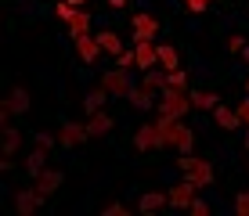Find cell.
Listing matches in <instances>:
<instances>
[{
	"label": "cell",
	"instance_id": "6da1fadb",
	"mask_svg": "<svg viewBox=\"0 0 249 216\" xmlns=\"http://www.w3.org/2000/svg\"><path fill=\"white\" fill-rule=\"evenodd\" d=\"M159 126V137H162V148H174L177 155H188L195 148V130L184 123V119H174V116H159L156 119Z\"/></svg>",
	"mask_w": 249,
	"mask_h": 216
},
{
	"label": "cell",
	"instance_id": "7a4b0ae2",
	"mask_svg": "<svg viewBox=\"0 0 249 216\" xmlns=\"http://www.w3.org/2000/svg\"><path fill=\"white\" fill-rule=\"evenodd\" d=\"M159 116H174V119H184L192 112V90H177V86H166L159 94Z\"/></svg>",
	"mask_w": 249,
	"mask_h": 216
},
{
	"label": "cell",
	"instance_id": "3957f363",
	"mask_svg": "<svg viewBox=\"0 0 249 216\" xmlns=\"http://www.w3.org/2000/svg\"><path fill=\"white\" fill-rule=\"evenodd\" d=\"M101 86H105L112 98H130V90H134V83H130V68H108V72H101Z\"/></svg>",
	"mask_w": 249,
	"mask_h": 216
},
{
	"label": "cell",
	"instance_id": "277c9868",
	"mask_svg": "<svg viewBox=\"0 0 249 216\" xmlns=\"http://www.w3.org/2000/svg\"><path fill=\"white\" fill-rule=\"evenodd\" d=\"M195 191H199V184H195L192 177H184V180H177L174 187H170V205L174 209H192V202H195Z\"/></svg>",
	"mask_w": 249,
	"mask_h": 216
},
{
	"label": "cell",
	"instance_id": "5b68a950",
	"mask_svg": "<svg viewBox=\"0 0 249 216\" xmlns=\"http://www.w3.org/2000/svg\"><path fill=\"white\" fill-rule=\"evenodd\" d=\"M22 112H29V90L15 86V90L7 94V101L0 105V119H4V123H11V116H22Z\"/></svg>",
	"mask_w": 249,
	"mask_h": 216
},
{
	"label": "cell",
	"instance_id": "8992f818",
	"mask_svg": "<svg viewBox=\"0 0 249 216\" xmlns=\"http://www.w3.org/2000/svg\"><path fill=\"white\" fill-rule=\"evenodd\" d=\"M44 198H47V195L40 191L36 184H33V187H22V191L15 195V209H18L22 216H33V213L40 209V205H44Z\"/></svg>",
	"mask_w": 249,
	"mask_h": 216
},
{
	"label": "cell",
	"instance_id": "52a82bcc",
	"mask_svg": "<svg viewBox=\"0 0 249 216\" xmlns=\"http://www.w3.org/2000/svg\"><path fill=\"white\" fill-rule=\"evenodd\" d=\"M134 50H137V68L141 72L159 65V43L156 40H134Z\"/></svg>",
	"mask_w": 249,
	"mask_h": 216
},
{
	"label": "cell",
	"instance_id": "ba28073f",
	"mask_svg": "<svg viewBox=\"0 0 249 216\" xmlns=\"http://www.w3.org/2000/svg\"><path fill=\"white\" fill-rule=\"evenodd\" d=\"M87 123H62V130H58V148H76V144L87 141Z\"/></svg>",
	"mask_w": 249,
	"mask_h": 216
},
{
	"label": "cell",
	"instance_id": "9c48e42d",
	"mask_svg": "<svg viewBox=\"0 0 249 216\" xmlns=\"http://www.w3.org/2000/svg\"><path fill=\"white\" fill-rule=\"evenodd\" d=\"M134 148H137V151H159V148H162L159 126H156V123H144V126L134 133Z\"/></svg>",
	"mask_w": 249,
	"mask_h": 216
},
{
	"label": "cell",
	"instance_id": "30bf717a",
	"mask_svg": "<svg viewBox=\"0 0 249 216\" xmlns=\"http://www.w3.org/2000/svg\"><path fill=\"white\" fill-rule=\"evenodd\" d=\"M76 54H80V62L83 65H94L105 50H101V43L98 36H90V33H83V36H76Z\"/></svg>",
	"mask_w": 249,
	"mask_h": 216
},
{
	"label": "cell",
	"instance_id": "8fae6325",
	"mask_svg": "<svg viewBox=\"0 0 249 216\" xmlns=\"http://www.w3.org/2000/svg\"><path fill=\"white\" fill-rule=\"evenodd\" d=\"M134 40H156L159 36V18H156V15H134Z\"/></svg>",
	"mask_w": 249,
	"mask_h": 216
},
{
	"label": "cell",
	"instance_id": "7c38bea8",
	"mask_svg": "<svg viewBox=\"0 0 249 216\" xmlns=\"http://www.w3.org/2000/svg\"><path fill=\"white\" fill-rule=\"evenodd\" d=\"M184 177H192L199 187H213L217 173H213V162H210V159H195V162H192V169H188Z\"/></svg>",
	"mask_w": 249,
	"mask_h": 216
},
{
	"label": "cell",
	"instance_id": "4fadbf2b",
	"mask_svg": "<svg viewBox=\"0 0 249 216\" xmlns=\"http://www.w3.org/2000/svg\"><path fill=\"white\" fill-rule=\"evenodd\" d=\"M126 101H130L134 108H141V112L144 108H156L159 105V90H152V86L141 83V86H134V90H130V98H126Z\"/></svg>",
	"mask_w": 249,
	"mask_h": 216
},
{
	"label": "cell",
	"instance_id": "5bb4252c",
	"mask_svg": "<svg viewBox=\"0 0 249 216\" xmlns=\"http://www.w3.org/2000/svg\"><path fill=\"white\" fill-rule=\"evenodd\" d=\"M112 126H116V119L108 116L105 108H101V112H94V116H87V133H90V137H105Z\"/></svg>",
	"mask_w": 249,
	"mask_h": 216
},
{
	"label": "cell",
	"instance_id": "9a60e30c",
	"mask_svg": "<svg viewBox=\"0 0 249 216\" xmlns=\"http://www.w3.org/2000/svg\"><path fill=\"white\" fill-rule=\"evenodd\" d=\"M65 29H69V36H83V33H90V15H87V7H76L72 15H69V22H65Z\"/></svg>",
	"mask_w": 249,
	"mask_h": 216
},
{
	"label": "cell",
	"instance_id": "2e32d148",
	"mask_svg": "<svg viewBox=\"0 0 249 216\" xmlns=\"http://www.w3.org/2000/svg\"><path fill=\"white\" fill-rule=\"evenodd\" d=\"M98 43H101V50H105V54H112V58H119V54L126 50L116 29H101V33H98Z\"/></svg>",
	"mask_w": 249,
	"mask_h": 216
},
{
	"label": "cell",
	"instance_id": "e0dca14e",
	"mask_svg": "<svg viewBox=\"0 0 249 216\" xmlns=\"http://www.w3.org/2000/svg\"><path fill=\"white\" fill-rule=\"evenodd\" d=\"M213 119H217V126H220V130H238V126H242L238 112H235V108H228V105H217V108H213Z\"/></svg>",
	"mask_w": 249,
	"mask_h": 216
},
{
	"label": "cell",
	"instance_id": "ac0fdd59",
	"mask_svg": "<svg viewBox=\"0 0 249 216\" xmlns=\"http://www.w3.org/2000/svg\"><path fill=\"white\" fill-rule=\"evenodd\" d=\"M44 162H47V148H40V144H36V148H33L29 151V159H25V173H29V177L33 180H36L40 177V173H44L47 166H44Z\"/></svg>",
	"mask_w": 249,
	"mask_h": 216
},
{
	"label": "cell",
	"instance_id": "d6986e66",
	"mask_svg": "<svg viewBox=\"0 0 249 216\" xmlns=\"http://www.w3.org/2000/svg\"><path fill=\"white\" fill-rule=\"evenodd\" d=\"M217 105H220V98L213 90H192V108L195 112H213Z\"/></svg>",
	"mask_w": 249,
	"mask_h": 216
},
{
	"label": "cell",
	"instance_id": "ffe728a7",
	"mask_svg": "<svg viewBox=\"0 0 249 216\" xmlns=\"http://www.w3.org/2000/svg\"><path fill=\"white\" fill-rule=\"evenodd\" d=\"M162 205H170V195H162V191H148V195H141L137 209H141V213H159Z\"/></svg>",
	"mask_w": 249,
	"mask_h": 216
},
{
	"label": "cell",
	"instance_id": "44dd1931",
	"mask_svg": "<svg viewBox=\"0 0 249 216\" xmlns=\"http://www.w3.org/2000/svg\"><path fill=\"white\" fill-rule=\"evenodd\" d=\"M33 184H36V187H40L44 195H54L58 187H62V173H58V169H44V173H40L36 180H33Z\"/></svg>",
	"mask_w": 249,
	"mask_h": 216
},
{
	"label": "cell",
	"instance_id": "7402d4cb",
	"mask_svg": "<svg viewBox=\"0 0 249 216\" xmlns=\"http://www.w3.org/2000/svg\"><path fill=\"white\" fill-rule=\"evenodd\" d=\"M108 98H112V94H108L105 86L98 83V86H94V90L87 94V101H83V108H87V116H94V112H101V108H105V101H108Z\"/></svg>",
	"mask_w": 249,
	"mask_h": 216
},
{
	"label": "cell",
	"instance_id": "603a6c76",
	"mask_svg": "<svg viewBox=\"0 0 249 216\" xmlns=\"http://www.w3.org/2000/svg\"><path fill=\"white\" fill-rule=\"evenodd\" d=\"M18 144H22L18 130H15L11 123H4V155H7V159H15V151H18Z\"/></svg>",
	"mask_w": 249,
	"mask_h": 216
},
{
	"label": "cell",
	"instance_id": "cb8c5ba5",
	"mask_svg": "<svg viewBox=\"0 0 249 216\" xmlns=\"http://www.w3.org/2000/svg\"><path fill=\"white\" fill-rule=\"evenodd\" d=\"M159 65L166 68H181V54H177V47H166V43H159Z\"/></svg>",
	"mask_w": 249,
	"mask_h": 216
},
{
	"label": "cell",
	"instance_id": "d4e9b609",
	"mask_svg": "<svg viewBox=\"0 0 249 216\" xmlns=\"http://www.w3.org/2000/svg\"><path fill=\"white\" fill-rule=\"evenodd\" d=\"M166 86H177V90H188V72H184V68H170V72H166Z\"/></svg>",
	"mask_w": 249,
	"mask_h": 216
},
{
	"label": "cell",
	"instance_id": "484cf974",
	"mask_svg": "<svg viewBox=\"0 0 249 216\" xmlns=\"http://www.w3.org/2000/svg\"><path fill=\"white\" fill-rule=\"evenodd\" d=\"M119 68H137V50H123V54L116 58Z\"/></svg>",
	"mask_w": 249,
	"mask_h": 216
},
{
	"label": "cell",
	"instance_id": "4316f807",
	"mask_svg": "<svg viewBox=\"0 0 249 216\" xmlns=\"http://www.w3.org/2000/svg\"><path fill=\"white\" fill-rule=\"evenodd\" d=\"M246 47H249L246 36H238V33H235V36H228V50H231V54H242Z\"/></svg>",
	"mask_w": 249,
	"mask_h": 216
},
{
	"label": "cell",
	"instance_id": "83f0119b",
	"mask_svg": "<svg viewBox=\"0 0 249 216\" xmlns=\"http://www.w3.org/2000/svg\"><path fill=\"white\" fill-rule=\"evenodd\" d=\"M101 216H130V205H123V202L105 205V209H101Z\"/></svg>",
	"mask_w": 249,
	"mask_h": 216
},
{
	"label": "cell",
	"instance_id": "f1b7e54d",
	"mask_svg": "<svg viewBox=\"0 0 249 216\" xmlns=\"http://www.w3.org/2000/svg\"><path fill=\"white\" fill-rule=\"evenodd\" d=\"M184 7L195 11V15H206V11H210V0H184Z\"/></svg>",
	"mask_w": 249,
	"mask_h": 216
},
{
	"label": "cell",
	"instance_id": "f546056e",
	"mask_svg": "<svg viewBox=\"0 0 249 216\" xmlns=\"http://www.w3.org/2000/svg\"><path fill=\"white\" fill-rule=\"evenodd\" d=\"M235 213L238 216H249V191H242V195L235 198Z\"/></svg>",
	"mask_w": 249,
	"mask_h": 216
},
{
	"label": "cell",
	"instance_id": "4dcf8cb0",
	"mask_svg": "<svg viewBox=\"0 0 249 216\" xmlns=\"http://www.w3.org/2000/svg\"><path fill=\"white\" fill-rule=\"evenodd\" d=\"M192 213H195V216H210L213 209H210V202H202V198H195V202H192Z\"/></svg>",
	"mask_w": 249,
	"mask_h": 216
},
{
	"label": "cell",
	"instance_id": "1f68e13d",
	"mask_svg": "<svg viewBox=\"0 0 249 216\" xmlns=\"http://www.w3.org/2000/svg\"><path fill=\"white\" fill-rule=\"evenodd\" d=\"M238 119H242V126H249V94H246V101H238Z\"/></svg>",
	"mask_w": 249,
	"mask_h": 216
},
{
	"label": "cell",
	"instance_id": "d6a6232c",
	"mask_svg": "<svg viewBox=\"0 0 249 216\" xmlns=\"http://www.w3.org/2000/svg\"><path fill=\"white\" fill-rule=\"evenodd\" d=\"M36 144H40V148H54L58 137H51V133H36Z\"/></svg>",
	"mask_w": 249,
	"mask_h": 216
},
{
	"label": "cell",
	"instance_id": "836d02e7",
	"mask_svg": "<svg viewBox=\"0 0 249 216\" xmlns=\"http://www.w3.org/2000/svg\"><path fill=\"white\" fill-rule=\"evenodd\" d=\"M192 162H195V155L188 151V155H181V159H177V169H181V173H188V169H192Z\"/></svg>",
	"mask_w": 249,
	"mask_h": 216
},
{
	"label": "cell",
	"instance_id": "e575fe53",
	"mask_svg": "<svg viewBox=\"0 0 249 216\" xmlns=\"http://www.w3.org/2000/svg\"><path fill=\"white\" fill-rule=\"evenodd\" d=\"M123 4H126V0H108V7H116V11H119Z\"/></svg>",
	"mask_w": 249,
	"mask_h": 216
},
{
	"label": "cell",
	"instance_id": "d590c367",
	"mask_svg": "<svg viewBox=\"0 0 249 216\" xmlns=\"http://www.w3.org/2000/svg\"><path fill=\"white\" fill-rule=\"evenodd\" d=\"M69 4H72V7H83V4H87V0H69Z\"/></svg>",
	"mask_w": 249,
	"mask_h": 216
},
{
	"label": "cell",
	"instance_id": "8d00e7d4",
	"mask_svg": "<svg viewBox=\"0 0 249 216\" xmlns=\"http://www.w3.org/2000/svg\"><path fill=\"white\" fill-rule=\"evenodd\" d=\"M246 148H249V126H246Z\"/></svg>",
	"mask_w": 249,
	"mask_h": 216
},
{
	"label": "cell",
	"instance_id": "74e56055",
	"mask_svg": "<svg viewBox=\"0 0 249 216\" xmlns=\"http://www.w3.org/2000/svg\"><path fill=\"white\" fill-rule=\"evenodd\" d=\"M242 54H246V62H249V47H246V50H242Z\"/></svg>",
	"mask_w": 249,
	"mask_h": 216
},
{
	"label": "cell",
	"instance_id": "f35d334b",
	"mask_svg": "<svg viewBox=\"0 0 249 216\" xmlns=\"http://www.w3.org/2000/svg\"><path fill=\"white\" fill-rule=\"evenodd\" d=\"M246 94H249V80H246Z\"/></svg>",
	"mask_w": 249,
	"mask_h": 216
},
{
	"label": "cell",
	"instance_id": "ab89813d",
	"mask_svg": "<svg viewBox=\"0 0 249 216\" xmlns=\"http://www.w3.org/2000/svg\"><path fill=\"white\" fill-rule=\"evenodd\" d=\"M246 173H249V169H246Z\"/></svg>",
	"mask_w": 249,
	"mask_h": 216
}]
</instances>
